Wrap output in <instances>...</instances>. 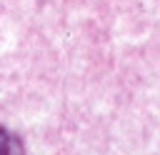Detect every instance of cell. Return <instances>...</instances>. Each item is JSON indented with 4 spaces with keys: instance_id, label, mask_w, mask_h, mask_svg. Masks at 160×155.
<instances>
[{
    "instance_id": "6da1fadb",
    "label": "cell",
    "mask_w": 160,
    "mask_h": 155,
    "mask_svg": "<svg viewBox=\"0 0 160 155\" xmlns=\"http://www.w3.org/2000/svg\"><path fill=\"white\" fill-rule=\"evenodd\" d=\"M0 155H25V148H22L20 138H15L5 128H0Z\"/></svg>"
}]
</instances>
